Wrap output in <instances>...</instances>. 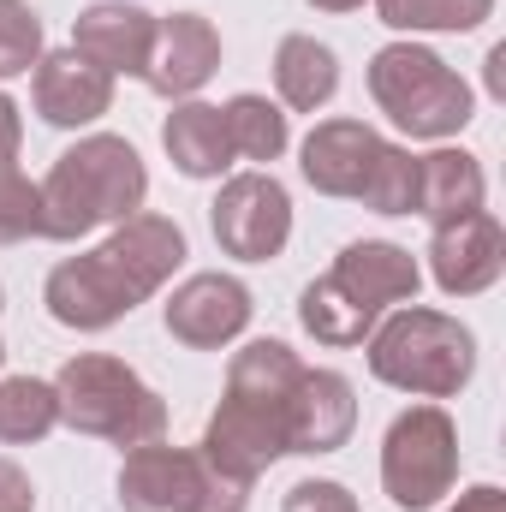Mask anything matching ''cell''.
<instances>
[{
	"mask_svg": "<svg viewBox=\"0 0 506 512\" xmlns=\"http://www.w3.org/2000/svg\"><path fill=\"white\" fill-rule=\"evenodd\" d=\"M36 191H42V239L72 245L96 227L131 221L149 197V173L126 137L96 131V137H78Z\"/></svg>",
	"mask_w": 506,
	"mask_h": 512,
	"instance_id": "1",
	"label": "cell"
},
{
	"mask_svg": "<svg viewBox=\"0 0 506 512\" xmlns=\"http://www.w3.org/2000/svg\"><path fill=\"white\" fill-rule=\"evenodd\" d=\"M477 370V340L459 316L405 304L370 334V376L411 399H453Z\"/></svg>",
	"mask_w": 506,
	"mask_h": 512,
	"instance_id": "2",
	"label": "cell"
},
{
	"mask_svg": "<svg viewBox=\"0 0 506 512\" xmlns=\"http://www.w3.org/2000/svg\"><path fill=\"white\" fill-rule=\"evenodd\" d=\"M54 399H60V423L114 447H143L167 435V399L108 352L66 358V370L54 376Z\"/></svg>",
	"mask_w": 506,
	"mask_h": 512,
	"instance_id": "3",
	"label": "cell"
},
{
	"mask_svg": "<svg viewBox=\"0 0 506 512\" xmlns=\"http://www.w3.org/2000/svg\"><path fill=\"white\" fill-rule=\"evenodd\" d=\"M370 96L405 137H459L477 114L471 84L423 42H387L370 60Z\"/></svg>",
	"mask_w": 506,
	"mask_h": 512,
	"instance_id": "4",
	"label": "cell"
},
{
	"mask_svg": "<svg viewBox=\"0 0 506 512\" xmlns=\"http://www.w3.org/2000/svg\"><path fill=\"white\" fill-rule=\"evenodd\" d=\"M120 507L126 512H245L251 489L221 477L197 447L143 441L120 465Z\"/></svg>",
	"mask_w": 506,
	"mask_h": 512,
	"instance_id": "5",
	"label": "cell"
},
{
	"mask_svg": "<svg viewBox=\"0 0 506 512\" xmlns=\"http://www.w3.org/2000/svg\"><path fill=\"white\" fill-rule=\"evenodd\" d=\"M459 483V429L441 405H411L387 423L381 489L399 512H429Z\"/></svg>",
	"mask_w": 506,
	"mask_h": 512,
	"instance_id": "6",
	"label": "cell"
},
{
	"mask_svg": "<svg viewBox=\"0 0 506 512\" xmlns=\"http://www.w3.org/2000/svg\"><path fill=\"white\" fill-rule=\"evenodd\" d=\"M215 245L239 262H274L292 239V197L274 173H233L209 209Z\"/></svg>",
	"mask_w": 506,
	"mask_h": 512,
	"instance_id": "7",
	"label": "cell"
},
{
	"mask_svg": "<svg viewBox=\"0 0 506 512\" xmlns=\"http://www.w3.org/2000/svg\"><path fill=\"white\" fill-rule=\"evenodd\" d=\"M251 286L233 274H191L167 298V334L191 352H221L251 328Z\"/></svg>",
	"mask_w": 506,
	"mask_h": 512,
	"instance_id": "8",
	"label": "cell"
},
{
	"mask_svg": "<svg viewBox=\"0 0 506 512\" xmlns=\"http://www.w3.org/2000/svg\"><path fill=\"white\" fill-rule=\"evenodd\" d=\"M429 274H435V286H441L447 298H477V292H489L506 274V227L489 209L435 227V239H429Z\"/></svg>",
	"mask_w": 506,
	"mask_h": 512,
	"instance_id": "9",
	"label": "cell"
},
{
	"mask_svg": "<svg viewBox=\"0 0 506 512\" xmlns=\"http://www.w3.org/2000/svg\"><path fill=\"white\" fill-rule=\"evenodd\" d=\"M221 66V36L203 12H173V18H155V48H149V66H143V84L167 102H191Z\"/></svg>",
	"mask_w": 506,
	"mask_h": 512,
	"instance_id": "10",
	"label": "cell"
},
{
	"mask_svg": "<svg viewBox=\"0 0 506 512\" xmlns=\"http://www.w3.org/2000/svg\"><path fill=\"white\" fill-rule=\"evenodd\" d=\"M42 304H48V316H54L60 328H78V334H102V328H114L120 316L137 310L131 292L120 286V274H114L96 251L90 256H66V262L48 274Z\"/></svg>",
	"mask_w": 506,
	"mask_h": 512,
	"instance_id": "11",
	"label": "cell"
},
{
	"mask_svg": "<svg viewBox=\"0 0 506 512\" xmlns=\"http://www.w3.org/2000/svg\"><path fill=\"white\" fill-rule=\"evenodd\" d=\"M96 256L120 274V286L131 292V304H143V298H155V292L173 280V268L185 262V233H179V221L137 209L131 221H120V227L108 233V245H96Z\"/></svg>",
	"mask_w": 506,
	"mask_h": 512,
	"instance_id": "12",
	"label": "cell"
},
{
	"mask_svg": "<svg viewBox=\"0 0 506 512\" xmlns=\"http://www.w3.org/2000/svg\"><path fill=\"white\" fill-rule=\"evenodd\" d=\"M30 102L48 126L78 131L96 126L108 108H114V78L102 66H90L78 48H54L36 60V78H30Z\"/></svg>",
	"mask_w": 506,
	"mask_h": 512,
	"instance_id": "13",
	"label": "cell"
},
{
	"mask_svg": "<svg viewBox=\"0 0 506 512\" xmlns=\"http://www.w3.org/2000/svg\"><path fill=\"white\" fill-rule=\"evenodd\" d=\"M358 429V399L352 382L340 370H304V382L292 393V411H286V453H340Z\"/></svg>",
	"mask_w": 506,
	"mask_h": 512,
	"instance_id": "14",
	"label": "cell"
},
{
	"mask_svg": "<svg viewBox=\"0 0 506 512\" xmlns=\"http://www.w3.org/2000/svg\"><path fill=\"white\" fill-rule=\"evenodd\" d=\"M381 143H387V137H381L376 126H364V120H322V126L304 137L298 167H304V179H310L322 197H352V203H358V191H364V179H370V167H376Z\"/></svg>",
	"mask_w": 506,
	"mask_h": 512,
	"instance_id": "15",
	"label": "cell"
},
{
	"mask_svg": "<svg viewBox=\"0 0 506 512\" xmlns=\"http://www.w3.org/2000/svg\"><path fill=\"white\" fill-rule=\"evenodd\" d=\"M72 48H78L90 66H102L108 78H120V72H126V78H143L149 48H155V18H149L143 6H126V0H96V6L78 12Z\"/></svg>",
	"mask_w": 506,
	"mask_h": 512,
	"instance_id": "16",
	"label": "cell"
},
{
	"mask_svg": "<svg viewBox=\"0 0 506 512\" xmlns=\"http://www.w3.org/2000/svg\"><path fill=\"white\" fill-rule=\"evenodd\" d=\"M328 280H334L352 304H364V310H376V316H381L387 304H411V298H417L423 268H417V256L405 251V245L358 239V245H346V251L334 256Z\"/></svg>",
	"mask_w": 506,
	"mask_h": 512,
	"instance_id": "17",
	"label": "cell"
},
{
	"mask_svg": "<svg viewBox=\"0 0 506 512\" xmlns=\"http://www.w3.org/2000/svg\"><path fill=\"white\" fill-rule=\"evenodd\" d=\"M483 167L471 149H429L417 155V215L429 227H447L459 215H477L483 209Z\"/></svg>",
	"mask_w": 506,
	"mask_h": 512,
	"instance_id": "18",
	"label": "cell"
},
{
	"mask_svg": "<svg viewBox=\"0 0 506 512\" xmlns=\"http://www.w3.org/2000/svg\"><path fill=\"white\" fill-rule=\"evenodd\" d=\"M161 149L173 155V167L185 179H221L233 167V143H227V120L209 102H179L161 126Z\"/></svg>",
	"mask_w": 506,
	"mask_h": 512,
	"instance_id": "19",
	"label": "cell"
},
{
	"mask_svg": "<svg viewBox=\"0 0 506 512\" xmlns=\"http://www.w3.org/2000/svg\"><path fill=\"white\" fill-rule=\"evenodd\" d=\"M274 90H280V102H286L292 114L328 108L334 90H340V60H334V48L316 42V36H286V42L274 48Z\"/></svg>",
	"mask_w": 506,
	"mask_h": 512,
	"instance_id": "20",
	"label": "cell"
},
{
	"mask_svg": "<svg viewBox=\"0 0 506 512\" xmlns=\"http://www.w3.org/2000/svg\"><path fill=\"white\" fill-rule=\"evenodd\" d=\"M298 322H304V334H316L322 346H364L370 334H376V310H364V304H352L328 274L322 280H310L304 286V298H298Z\"/></svg>",
	"mask_w": 506,
	"mask_h": 512,
	"instance_id": "21",
	"label": "cell"
},
{
	"mask_svg": "<svg viewBox=\"0 0 506 512\" xmlns=\"http://www.w3.org/2000/svg\"><path fill=\"white\" fill-rule=\"evenodd\" d=\"M221 120H227V143H233V161H280L286 155V143H292V131H286V114L268 102V96H233L227 108H221Z\"/></svg>",
	"mask_w": 506,
	"mask_h": 512,
	"instance_id": "22",
	"label": "cell"
},
{
	"mask_svg": "<svg viewBox=\"0 0 506 512\" xmlns=\"http://www.w3.org/2000/svg\"><path fill=\"white\" fill-rule=\"evenodd\" d=\"M54 423H60L54 382H36V376H0V441L24 447V441H42Z\"/></svg>",
	"mask_w": 506,
	"mask_h": 512,
	"instance_id": "23",
	"label": "cell"
},
{
	"mask_svg": "<svg viewBox=\"0 0 506 512\" xmlns=\"http://www.w3.org/2000/svg\"><path fill=\"white\" fill-rule=\"evenodd\" d=\"M381 24L387 30H429V36H459V30H477L495 0H376Z\"/></svg>",
	"mask_w": 506,
	"mask_h": 512,
	"instance_id": "24",
	"label": "cell"
},
{
	"mask_svg": "<svg viewBox=\"0 0 506 512\" xmlns=\"http://www.w3.org/2000/svg\"><path fill=\"white\" fill-rule=\"evenodd\" d=\"M358 203L376 209V215H417V155L399 149V143H381Z\"/></svg>",
	"mask_w": 506,
	"mask_h": 512,
	"instance_id": "25",
	"label": "cell"
},
{
	"mask_svg": "<svg viewBox=\"0 0 506 512\" xmlns=\"http://www.w3.org/2000/svg\"><path fill=\"white\" fill-rule=\"evenodd\" d=\"M42 239V191L24 179L18 155H0V245Z\"/></svg>",
	"mask_w": 506,
	"mask_h": 512,
	"instance_id": "26",
	"label": "cell"
},
{
	"mask_svg": "<svg viewBox=\"0 0 506 512\" xmlns=\"http://www.w3.org/2000/svg\"><path fill=\"white\" fill-rule=\"evenodd\" d=\"M42 60V18L24 0H0V78H18Z\"/></svg>",
	"mask_w": 506,
	"mask_h": 512,
	"instance_id": "27",
	"label": "cell"
},
{
	"mask_svg": "<svg viewBox=\"0 0 506 512\" xmlns=\"http://www.w3.org/2000/svg\"><path fill=\"white\" fill-rule=\"evenodd\" d=\"M280 512H358L346 483H328V477H310V483H292L286 489V507Z\"/></svg>",
	"mask_w": 506,
	"mask_h": 512,
	"instance_id": "28",
	"label": "cell"
},
{
	"mask_svg": "<svg viewBox=\"0 0 506 512\" xmlns=\"http://www.w3.org/2000/svg\"><path fill=\"white\" fill-rule=\"evenodd\" d=\"M0 512H36V489L12 459H0Z\"/></svg>",
	"mask_w": 506,
	"mask_h": 512,
	"instance_id": "29",
	"label": "cell"
},
{
	"mask_svg": "<svg viewBox=\"0 0 506 512\" xmlns=\"http://www.w3.org/2000/svg\"><path fill=\"white\" fill-rule=\"evenodd\" d=\"M18 137H24V120H18V102L0 90V155H18Z\"/></svg>",
	"mask_w": 506,
	"mask_h": 512,
	"instance_id": "30",
	"label": "cell"
},
{
	"mask_svg": "<svg viewBox=\"0 0 506 512\" xmlns=\"http://www.w3.org/2000/svg\"><path fill=\"white\" fill-rule=\"evenodd\" d=\"M447 512H506V495L495 483H477L471 495H459V507H447Z\"/></svg>",
	"mask_w": 506,
	"mask_h": 512,
	"instance_id": "31",
	"label": "cell"
},
{
	"mask_svg": "<svg viewBox=\"0 0 506 512\" xmlns=\"http://www.w3.org/2000/svg\"><path fill=\"white\" fill-rule=\"evenodd\" d=\"M489 96H506V42L489 48Z\"/></svg>",
	"mask_w": 506,
	"mask_h": 512,
	"instance_id": "32",
	"label": "cell"
},
{
	"mask_svg": "<svg viewBox=\"0 0 506 512\" xmlns=\"http://www.w3.org/2000/svg\"><path fill=\"white\" fill-rule=\"evenodd\" d=\"M310 6H316V12H358L364 0H310Z\"/></svg>",
	"mask_w": 506,
	"mask_h": 512,
	"instance_id": "33",
	"label": "cell"
}]
</instances>
